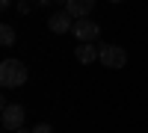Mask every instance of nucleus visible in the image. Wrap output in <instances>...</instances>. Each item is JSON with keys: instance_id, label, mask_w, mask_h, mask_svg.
<instances>
[{"instance_id": "obj_1", "label": "nucleus", "mask_w": 148, "mask_h": 133, "mask_svg": "<svg viewBox=\"0 0 148 133\" xmlns=\"http://www.w3.org/2000/svg\"><path fill=\"white\" fill-rule=\"evenodd\" d=\"M27 83V65L18 59H3L0 62V86L3 89H18Z\"/></svg>"}, {"instance_id": "obj_2", "label": "nucleus", "mask_w": 148, "mask_h": 133, "mask_svg": "<svg viewBox=\"0 0 148 133\" xmlns=\"http://www.w3.org/2000/svg\"><path fill=\"white\" fill-rule=\"evenodd\" d=\"M98 50H101L98 59H101L104 68H113L116 71V68H125L127 65V50H125V47H119V44H101Z\"/></svg>"}, {"instance_id": "obj_3", "label": "nucleus", "mask_w": 148, "mask_h": 133, "mask_svg": "<svg viewBox=\"0 0 148 133\" xmlns=\"http://www.w3.org/2000/svg\"><path fill=\"white\" fill-rule=\"evenodd\" d=\"M24 118H27V113H24V106H21V104H9V106H3V115H0V124H3V130L15 133V130H21Z\"/></svg>"}, {"instance_id": "obj_4", "label": "nucleus", "mask_w": 148, "mask_h": 133, "mask_svg": "<svg viewBox=\"0 0 148 133\" xmlns=\"http://www.w3.org/2000/svg\"><path fill=\"white\" fill-rule=\"evenodd\" d=\"M74 39L77 42H95L98 35H101V27H98L95 21H89V18H80V21H74Z\"/></svg>"}, {"instance_id": "obj_5", "label": "nucleus", "mask_w": 148, "mask_h": 133, "mask_svg": "<svg viewBox=\"0 0 148 133\" xmlns=\"http://www.w3.org/2000/svg\"><path fill=\"white\" fill-rule=\"evenodd\" d=\"M47 27H51V33H68V30H74V18L65 9H59V12H53L47 18Z\"/></svg>"}, {"instance_id": "obj_6", "label": "nucleus", "mask_w": 148, "mask_h": 133, "mask_svg": "<svg viewBox=\"0 0 148 133\" xmlns=\"http://www.w3.org/2000/svg\"><path fill=\"white\" fill-rule=\"evenodd\" d=\"M95 9V0H68L65 3V12L74 18V21H80V18H89V12Z\"/></svg>"}, {"instance_id": "obj_7", "label": "nucleus", "mask_w": 148, "mask_h": 133, "mask_svg": "<svg viewBox=\"0 0 148 133\" xmlns=\"http://www.w3.org/2000/svg\"><path fill=\"white\" fill-rule=\"evenodd\" d=\"M74 56H77V62H83V65H92L98 56H101V50L92 44V42H80L77 44V50H74Z\"/></svg>"}, {"instance_id": "obj_8", "label": "nucleus", "mask_w": 148, "mask_h": 133, "mask_svg": "<svg viewBox=\"0 0 148 133\" xmlns=\"http://www.w3.org/2000/svg\"><path fill=\"white\" fill-rule=\"evenodd\" d=\"M0 44H3V47H12V44H15V30H12L9 24L0 27Z\"/></svg>"}, {"instance_id": "obj_9", "label": "nucleus", "mask_w": 148, "mask_h": 133, "mask_svg": "<svg viewBox=\"0 0 148 133\" xmlns=\"http://www.w3.org/2000/svg\"><path fill=\"white\" fill-rule=\"evenodd\" d=\"M33 133H53V127L47 124V121H39V124L33 127Z\"/></svg>"}, {"instance_id": "obj_10", "label": "nucleus", "mask_w": 148, "mask_h": 133, "mask_svg": "<svg viewBox=\"0 0 148 133\" xmlns=\"http://www.w3.org/2000/svg\"><path fill=\"white\" fill-rule=\"evenodd\" d=\"M39 6H51V3H56V0H36Z\"/></svg>"}, {"instance_id": "obj_11", "label": "nucleus", "mask_w": 148, "mask_h": 133, "mask_svg": "<svg viewBox=\"0 0 148 133\" xmlns=\"http://www.w3.org/2000/svg\"><path fill=\"white\" fill-rule=\"evenodd\" d=\"M0 6H3V9H9V6H12V0H0Z\"/></svg>"}, {"instance_id": "obj_12", "label": "nucleus", "mask_w": 148, "mask_h": 133, "mask_svg": "<svg viewBox=\"0 0 148 133\" xmlns=\"http://www.w3.org/2000/svg\"><path fill=\"white\" fill-rule=\"evenodd\" d=\"M15 133H33V130H24V127H21V130H15Z\"/></svg>"}, {"instance_id": "obj_13", "label": "nucleus", "mask_w": 148, "mask_h": 133, "mask_svg": "<svg viewBox=\"0 0 148 133\" xmlns=\"http://www.w3.org/2000/svg\"><path fill=\"white\" fill-rule=\"evenodd\" d=\"M110 3H121V0H110Z\"/></svg>"}, {"instance_id": "obj_14", "label": "nucleus", "mask_w": 148, "mask_h": 133, "mask_svg": "<svg viewBox=\"0 0 148 133\" xmlns=\"http://www.w3.org/2000/svg\"><path fill=\"white\" fill-rule=\"evenodd\" d=\"M18 3H27V0H18Z\"/></svg>"}]
</instances>
